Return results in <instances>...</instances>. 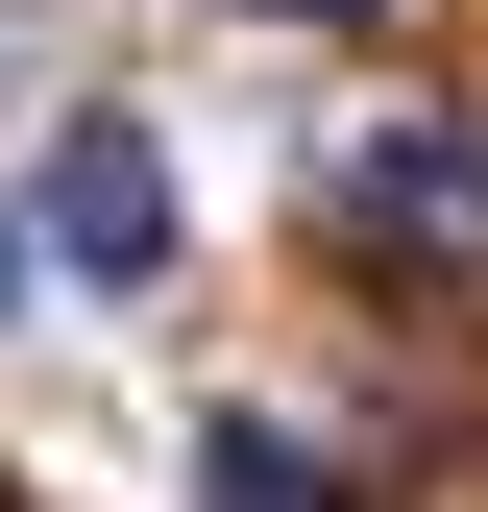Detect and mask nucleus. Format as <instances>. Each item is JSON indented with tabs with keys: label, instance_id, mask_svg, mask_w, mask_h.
Here are the masks:
<instances>
[{
	"label": "nucleus",
	"instance_id": "2",
	"mask_svg": "<svg viewBox=\"0 0 488 512\" xmlns=\"http://www.w3.org/2000/svg\"><path fill=\"white\" fill-rule=\"evenodd\" d=\"M366 220L440 244V269H488V147H464V122H391V147H366Z\"/></svg>",
	"mask_w": 488,
	"mask_h": 512
},
{
	"label": "nucleus",
	"instance_id": "1",
	"mask_svg": "<svg viewBox=\"0 0 488 512\" xmlns=\"http://www.w3.org/2000/svg\"><path fill=\"white\" fill-rule=\"evenodd\" d=\"M25 244H49V293H147V269H171V147H147L122 98H74V122H49Z\"/></svg>",
	"mask_w": 488,
	"mask_h": 512
},
{
	"label": "nucleus",
	"instance_id": "4",
	"mask_svg": "<svg viewBox=\"0 0 488 512\" xmlns=\"http://www.w3.org/2000/svg\"><path fill=\"white\" fill-rule=\"evenodd\" d=\"M25 293H49V244H25V220H0V317H25Z\"/></svg>",
	"mask_w": 488,
	"mask_h": 512
},
{
	"label": "nucleus",
	"instance_id": "3",
	"mask_svg": "<svg viewBox=\"0 0 488 512\" xmlns=\"http://www.w3.org/2000/svg\"><path fill=\"white\" fill-rule=\"evenodd\" d=\"M196 512H318V464H293L269 415H220V439H196Z\"/></svg>",
	"mask_w": 488,
	"mask_h": 512
}]
</instances>
